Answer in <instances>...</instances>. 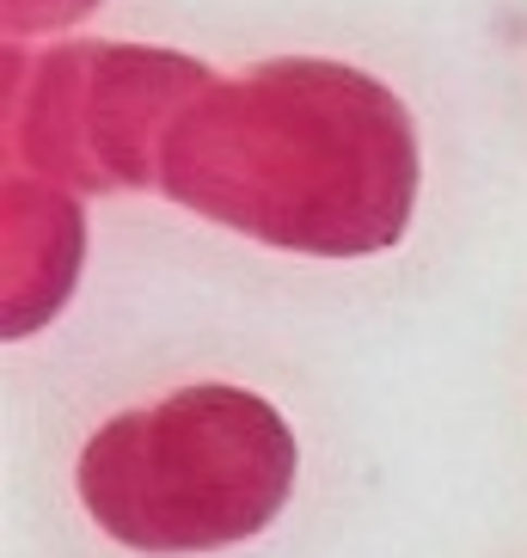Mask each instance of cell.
I'll list each match as a JSON object with an SVG mask.
<instances>
[{
    "mask_svg": "<svg viewBox=\"0 0 527 558\" xmlns=\"http://www.w3.org/2000/svg\"><path fill=\"white\" fill-rule=\"evenodd\" d=\"M295 429L246 387L197 380L123 411L81 448L86 515L135 553H215L282 515L295 492Z\"/></svg>",
    "mask_w": 527,
    "mask_h": 558,
    "instance_id": "obj_2",
    "label": "cell"
},
{
    "mask_svg": "<svg viewBox=\"0 0 527 558\" xmlns=\"http://www.w3.org/2000/svg\"><path fill=\"white\" fill-rule=\"evenodd\" d=\"M160 191L252 240L350 258L399 240L417 148L380 81L338 62H277L228 81L172 130Z\"/></svg>",
    "mask_w": 527,
    "mask_h": 558,
    "instance_id": "obj_1",
    "label": "cell"
}]
</instances>
